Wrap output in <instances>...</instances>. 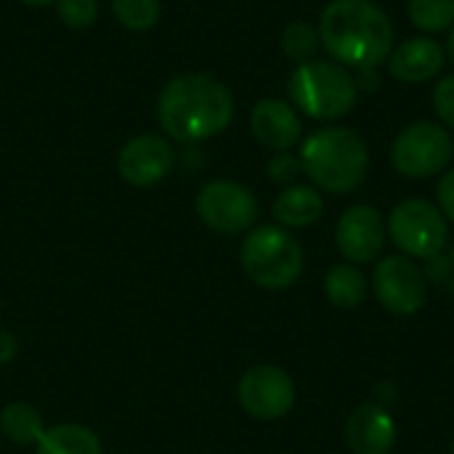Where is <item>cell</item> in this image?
Returning a JSON list of instances; mask_svg holds the SVG:
<instances>
[{"instance_id":"cell-1","label":"cell","mask_w":454,"mask_h":454,"mask_svg":"<svg viewBox=\"0 0 454 454\" xmlns=\"http://www.w3.org/2000/svg\"><path fill=\"white\" fill-rule=\"evenodd\" d=\"M234 117L231 90L213 74L186 72L173 77L157 101L162 130L178 144H197L223 133Z\"/></svg>"},{"instance_id":"cell-2","label":"cell","mask_w":454,"mask_h":454,"mask_svg":"<svg viewBox=\"0 0 454 454\" xmlns=\"http://www.w3.org/2000/svg\"><path fill=\"white\" fill-rule=\"evenodd\" d=\"M319 40L346 69L380 67L394 51V21L372 0H333L319 16Z\"/></svg>"},{"instance_id":"cell-3","label":"cell","mask_w":454,"mask_h":454,"mask_svg":"<svg viewBox=\"0 0 454 454\" xmlns=\"http://www.w3.org/2000/svg\"><path fill=\"white\" fill-rule=\"evenodd\" d=\"M298 160L311 184L330 194L359 189L370 173L367 141L343 125H327L303 138Z\"/></svg>"},{"instance_id":"cell-4","label":"cell","mask_w":454,"mask_h":454,"mask_svg":"<svg viewBox=\"0 0 454 454\" xmlns=\"http://www.w3.org/2000/svg\"><path fill=\"white\" fill-rule=\"evenodd\" d=\"M290 104L311 120H340L356 106V82L351 69L338 61L298 64L287 80Z\"/></svg>"},{"instance_id":"cell-5","label":"cell","mask_w":454,"mask_h":454,"mask_svg":"<svg viewBox=\"0 0 454 454\" xmlns=\"http://www.w3.org/2000/svg\"><path fill=\"white\" fill-rule=\"evenodd\" d=\"M247 279L263 290H287L303 274V247L285 226H255L239 247Z\"/></svg>"},{"instance_id":"cell-6","label":"cell","mask_w":454,"mask_h":454,"mask_svg":"<svg viewBox=\"0 0 454 454\" xmlns=\"http://www.w3.org/2000/svg\"><path fill=\"white\" fill-rule=\"evenodd\" d=\"M386 223H388V237L394 239V245L402 250V255H407L412 261L415 258L431 261L447 250L450 223H447L444 213L439 210V205H434L423 197L402 200L391 210Z\"/></svg>"},{"instance_id":"cell-7","label":"cell","mask_w":454,"mask_h":454,"mask_svg":"<svg viewBox=\"0 0 454 454\" xmlns=\"http://www.w3.org/2000/svg\"><path fill=\"white\" fill-rule=\"evenodd\" d=\"M454 144L450 130L431 120L410 122L391 144V165L404 178H434L450 168Z\"/></svg>"},{"instance_id":"cell-8","label":"cell","mask_w":454,"mask_h":454,"mask_svg":"<svg viewBox=\"0 0 454 454\" xmlns=\"http://www.w3.org/2000/svg\"><path fill=\"white\" fill-rule=\"evenodd\" d=\"M197 213L202 223L218 234H242L250 231L258 221V200L245 184L215 178L200 189Z\"/></svg>"},{"instance_id":"cell-9","label":"cell","mask_w":454,"mask_h":454,"mask_svg":"<svg viewBox=\"0 0 454 454\" xmlns=\"http://www.w3.org/2000/svg\"><path fill=\"white\" fill-rule=\"evenodd\" d=\"M372 293L394 317H412L428 301V279L407 255H386L375 263Z\"/></svg>"},{"instance_id":"cell-10","label":"cell","mask_w":454,"mask_h":454,"mask_svg":"<svg viewBox=\"0 0 454 454\" xmlns=\"http://www.w3.org/2000/svg\"><path fill=\"white\" fill-rule=\"evenodd\" d=\"M237 399L250 418L279 420L295 404V383L277 364H255L239 378Z\"/></svg>"},{"instance_id":"cell-11","label":"cell","mask_w":454,"mask_h":454,"mask_svg":"<svg viewBox=\"0 0 454 454\" xmlns=\"http://www.w3.org/2000/svg\"><path fill=\"white\" fill-rule=\"evenodd\" d=\"M386 239H388V223L378 207L362 202L343 210L335 229V242L346 263L354 266L375 263L386 247Z\"/></svg>"},{"instance_id":"cell-12","label":"cell","mask_w":454,"mask_h":454,"mask_svg":"<svg viewBox=\"0 0 454 454\" xmlns=\"http://www.w3.org/2000/svg\"><path fill=\"white\" fill-rule=\"evenodd\" d=\"M173 162H176V152L170 141L154 133H144L122 146L117 157V170L122 181H128L130 186L149 189L170 173Z\"/></svg>"},{"instance_id":"cell-13","label":"cell","mask_w":454,"mask_h":454,"mask_svg":"<svg viewBox=\"0 0 454 454\" xmlns=\"http://www.w3.org/2000/svg\"><path fill=\"white\" fill-rule=\"evenodd\" d=\"M346 447L351 454H391L396 447V420L378 404H359L346 420Z\"/></svg>"},{"instance_id":"cell-14","label":"cell","mask_w":454,"mask_h":454,"mask_svg":"<svg viewBox=\"0 0 454 454\" xmlns=\"http://www.w3.org/2000/svg\"><path fill=\"white\" fill-rule=\"evenodd\" d=\"M444 61H447V53L439 45V40H434L431 35H418V37L402 40L391 51L386 64L394 80L404 85H423V82H431L444 69Z\"/></svg>"},{"instance_id":"cell-15","label":"cell","mask_w":454,"mask_h":454,"mask_svg":"<svg viewBox=\"0 0 454 454\" xmlns=\"http://www.w3.org/2000/svg\"><path fill=\"white\" fill-rule=\"evenodd\" d=\"M250 130L271 152H290L303 136L298 109L282 98H261L250 112Z\"/></svg>"},{"instance_id":"cell-16","label":"cell","mask_w":454,"mask_h":454,"mask_svg":"<svg viewBox=\"0 0 454 454\" xmlns=\"http://www.w3.org/2000/svg\"><path fill=\"white\" fill-rule=\"evenodd\" d=\"M271 213L285 229H306L325 215V197L311 184H293L274 200Z\"/></svg>"},{"instance_id":"cell-17","label":"cell","mask_w":454,"mask_h":454,"mask_svg":"<svg viewBox=\"0 0 454 454\" xmlns=\"http://www.w3.org/2000/svg\"><path fill=\"white\" fill-rule=\"evenodd\" d=\"M325 295L338 309H359L370 295V282L354 263H335L325 274Z\"/></svg>"},{"instance_id":"cell-18","label":"cell","mask_w":454,"mask_h":454,"mask_svg":"<svg viewBox=\"0 0 454 454\" xmlns=\"http://www.w3.org/2000/svg\"><path fill=\"white\" fill-rule=\"evenodd\" d=\"M35 447V454H104L98 436L85 426L48 428Z\"/></svg>"},{"instance_id":"cell-19","label":"cell","mask_w":454,"mask_h":454,"mask_svg":"<svg viewBox=\"0 0 454 454\" xmlns=\"http://www.w3.org/2000/svg\"><path fill=\"white\" fill-rule=\"evenodd\" d=\"M0 434H5L8 442L21 447L37 444L40 436L45 434L43 415L27 402H13L0 412Z\"/></svg>"},{"instance_id":"cell-20","label":"cell","mask_w":454,"mask_h":454,"mask_svg":"<svg viewBox=\"0 0 454 454\" xmlns=\"http://www.w3.org/2000/svg\"><path fill=\"white\" fill-rule=\"evenodd\" d=\"M407 16L426 35L447 32L454 27V0H410Z\"/></svg>"},{"instance_id":"cell-21","label":"cell","mask_w":454,"mask_h":454,"mask_svg":"<svg viewBox=\"0 0 454 454\" xmlns=\"http://www.w3.org/2000/svg\"><path fill=\"white\" fill-rule=\"evenodd\" d=\"M322 40H319V29L309 21H293L285 27L282 32V51L287 59H293L295 64H306L314 61L317 51H319Z\"/></svg>"},{"instance_id":"cell-22","label":"cell","mask_w":454,"mask_h":454,"mask_svg":"<svg viewBox=\"0 0 454 454\" xmlns=\"http://www.w3.org/2000/svg\"><path fill=\"white\" fill-rule=\"evenodd\" d=\"M160 0H112L114 19L133 32L152 29L160 21Z\"/></svg>"},{"instance_id":"cell-23","label":"cell","mask_w":454,"mask_h":454,"mask_svg":"<svg viewBox=\"0 0 454 454\" xmlns=\"http://www.w3.org/2000/svg\"><path fill=\"white\" fill-rule=\"evenodd\" d=\"M59 19L72 29H85L98 19V3L96 0H56Z\"/></svg>"},{"instance_id":"cell-24","label":"cell","mask_w":454,"mask_h":454,"mask_svg":"<svg viewBox=\"0 0 454 454\" xmlns=\"http://www.w3.org/2000/svg\"><path fill=\"white\" fill-rule=\"evenodd\" d=\"M266 173H269V178L274 181V184H282V186H293V181L303 173V168H301V160L295 157V154H290V152H277L271 160H269V165H266Z\"/></svg>"},{"instance_id":"cell-25","label":"cell","mask_w":454,"mask_h":454,"mask_svg":"<svg viewBox=\"0 0 454 454\" xmlns=\"http://www.w3.org/2000/svg\"><path fill=\"white\" fill-rule=\"evenodd\" d=\"M434 109L439 114V120L454 130V74H447L436 82L434 90Z\"/></svg>"},{"instance_id":"cell-26","label":"cell","mask_w":454,"mask_h":454,"mask_svg":"<svg viewBox=\"0 0 454 454\" xmlns=\"http://www.w3.org/2000/svg\"><path fill=\"white\" fill-rule=\"evenodd\" d=\"M436 200H439V210L444 213V218L454 223V168L442 176L439 189H436Z\"/></svg>"},{"instance_id":"cell-27","label":"cell","mask_w":454,"mask_h":454,"mask_svg":"<svg viewBox=\"0 0 454 454\" xmlns=\"http://www.w3.org/2000/svg\"><path fill=\"white\" fill-rule=\"evenodd\" d=\"M354 74V82H356V90H378L380 88V74H378V67H359V69H351Z\"/></svg>"},{"instance_id":"cell-28","label":"cell","mask_w":454,"mask_h":454,"mask_svg":"<svg viewBox=\"0 0 454 454\" xmlns=\"http://www.w3.org/2000/svg\"><path fill=\"white\" fill-rule=\"evenodd\" d=\"M16 348H19V343H16L13 333H8V330L0 327V364L11 362L16 356Z\"/></svg>"},{"instance_id":"cell-29","label":"cell","mask_w":454,"mask_h":454,"mask_svg":"<svg viewBox=\"0 0 454 454\" xmlns=\"http://www.w3.org/2000/svg\"><path fill=\"white\" fill-rule=\"evenodd\" d=\"M444 285L450 287V293L454 295V247L447 253V279H444Z\"/></svg>"},{"instance_id":"cell-30","label":"cell","mask_w":454,"mask_h":454,"mask_svg":"<svg viewBox=\"0 0 454 454\" xmlns=\"http://www.w3.org/2000/svg\"><path fill=\"white\" fill-rule=\"evenodd\" d=\"M444 53H447V59L454 64V27L450 29V37H447V48H444Z\"/></svg>"},{"instance_id":"cell-31","label":"cell","mask_w":454,"mask_h":454,"mask_svg":"<svg viewBox=\"0 0 454 454\" xmlns=\"http://www.w3.org/2000/svg\"><path fill=\"white\" fill-rule=\"evenodd\" d=\"M21 3H27V5H51L56 0H21Z\"/></svg>"},{"instance_id":"cell-32","label":"cell","mask_w":454,"mask_h":454,"mask_svg":"<svg viewBox=\"0 0 454 454\" xmlns=\"http://www.w3.org/2000/svg\"><path fill=\"white\" fill-rule=\"evenodd\" d=\"M450 454H454V436H452V444H450Z\"/></svg>"}]
</instances>
